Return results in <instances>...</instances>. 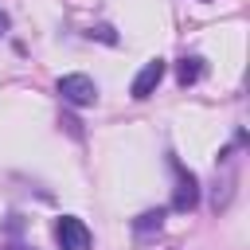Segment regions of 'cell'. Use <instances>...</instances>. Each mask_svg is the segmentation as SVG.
<instances>
[{
    "mask_svg": "<svg viewBox=\"0 0 250 250\" xmlns=\"http://www.w3.org/2000/svg\"><path fill=\"white\" fill-rule=\"evenodd\" d=\"M55 90H59V98L66 105H78V109H86V105L98 102V82L90 74H62Z\"/></svg>",
    "mask_w": 250,
    "mask_h": 250,
    "instance_id": "cell-1",
    "label": "cell"
},
{
    "mask_svg": "<svg viewBox=\"0 0 250 250\" xmlns=\"http://www.w3.org/2000/svg\"><path fill=\"white\" fill-rule=\"evenodd\" d=\"M55 238H59V246L62 250H90V227L82 223V219H74V215H62L59 223H55Z\"/></svg>",
    "mask_w": 250,
    "mask_h": 250,
    "instance_id": "cell-2",
    "label": "cell"
},
{
    "mask_svg": "<svg viewBox=\"0 0 250 250\" xmlns=\"http://www.w3.org/2000/svg\"><path fill=\"white\" fill-rule=\"evenodd\" d=\"M164 70H168V62H164V59H148V62L137 70V78H133L129 94H133L137 102H145V98H148V94H156V86L164 82Z\"/></svg>",
    "mask_w": 250,
    "mask_h": 250,
    "instance_id": "cell-3",
    "label": "cell"
},
{
    "mask_svg": "<svg viewBox=\"0 0 250 250\" xmlns=\"http://www.w3.org/2000/svg\"><path fill=\"white\" fill-rule=\"evenodd\" d=\"M172 168H176V195H172V207H176V211H191V207L199 203V180H195L180 160H172Z\"/></svg>",
    "mask_w": 250,
    "mask_h": 250,
    "instance_id": "cell-4",
    "label": "cell"
},
{
    "mask_svg": "<svg viewBox=\"0 0 250 250\" xmlns=\"http://www.w3.org/2000/svg\"><path fill=\"white\" fill-rule=\"evenodd\" d=\"M199 78H203V59H195V55L180 59V66H176V82H180V86H195Z\"/></svg>",
    "mask_w": 250,
    "mask_h": 250,
    "instance_id": "cell-5",
    "label": "cell"
},
{
    "mask_svg": "<svg viewBox=\"0 0 250 250\" xmlns=\"http://www.w3.org/2000/svg\"><path fill=\"white\" fill-rule=\"evenodd\" d=\"M160 223H164V211H145V215H137V234H148V230H160Z\"/></svg>",
    "mask_w": 250,
    "mask_h": 250,
    "instance_id": "cell-6",
    "label": "cell"
},
{
    "mask_svg": "<svg viewBox=\"0 0 250 250\" xmlns=\"http://www.w3.org/2000/svg\"><path fill=\"white\" fill-rule=\"evenodd\" d=\"M90 39H102V43H117V35H113V27H109V23H98V27H90Z\"/></svg>",
    "mask_w": 250,
    "mask_h": 250,
    "instance_id": "cell-7",
    "label": "cell"
},
{
    "mask_svg": "<svg viewBox=\"0 0 250 250\" xmlns=\"http://www.w3.org/2000/svg\"><path fill=\"white\" fill-rule=\"evenodd\" d=\"M4 31H8V16L0 12V35H4Z\"/></svg>",
    "mask_w": 250,
    "mask_h": 250,
    "instance_id": "cell-8",
    "label": "cell"
},
{
    "mask_svg": "<svg viewBox=\"0 0 250 250\" xmlns=\"http://www.w3.org/2000/svg\"><path fill=\"white\" fill-rule=\"evenodd\" d=\"M8 250H27V246H8Z\"/></svg>",
    "mask_w": 250,
    "mask_h": 250,
    "instance_id": "cell-9",
    "label": "cell"
}]
</instances>
